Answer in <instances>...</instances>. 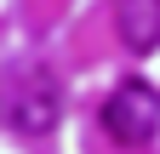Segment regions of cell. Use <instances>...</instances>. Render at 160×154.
<instances>
[{"instance_id":"1","label":"cell","mask_w":160,"mask_h":154,"mask_svg":"<svg viewBox=\"0 0 160 154\" xmlns=\"http://www.w3.org/2000/svg\"><path fill=\"white\" fill-rule=\"evenodd\" d=\"M103 131L114 143H149L160 131V91L149 80H120L114 97L103 103Z\"/></svg>"},{"instance_id":"2","label":"cell","mask_w":160,"mask_h":154,"mask_svg":"<svg viewBox=\"0 0 160 154\" xmlns=\"http://www.w3.org/2000/svg\"><path fill=\"white\" fill-rule=\"evenodd\" d=\"M57 114H63V86H57L46 69H29L23 80L12 86V97H6V120L23 131V137H46L57 126Z\"/></svg>"},{"instance_id":"3","label":"cell","mask_w":160,"mask_h":154,"mask_svg":"<svg viewBox=\"0 0 160 154\" xmlns=\"http://www.w3.org/2000/svg\"><path fill=\"white\" fill-rule=\"evenodd\" d=\"M114 29L132 51L160 46V0H114Z\"/></svg>"}]
</instances>
